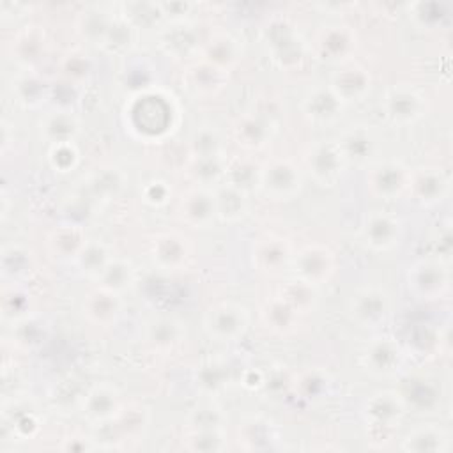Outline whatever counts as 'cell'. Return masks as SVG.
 I'll return each mask as SVG.
<instances>
[{
    "mask_svg": "<svg viewBox=\"0 0 453 453\" xmlns=\"http://www.w3.org/2000/svg\"><path fill=\"white\" fill-rule=\"evenodd\" d=\"M126 129L142 142L165 140L177 126L179 108L173 96L149 87L136 90L124 108Z\"/></svg>",
    "mask_w": 453,
    "mask_h": 453,
    "instance_id": "1",
    "label": "cell"
},
{
    "mask_svg": "<svg viewBox=\"0 0 453 453\" xmlns=\"http://www.w3.org/2000/svg\"><path fill=\"white\" fill-rule=\"evenodd\" d=\"M262 44L267 58L283 71L299 67L306 58V44L296 25L281 16L271 18L262 28Z\"/></svg>",
    "mask_w": 453,
    "mask_h": 453,
    "instance_id": "2",
    "label": "cell"
},
{
    "mask_svg": "<svg viewBox=\"0 0 453 453\" xmlns=\"http://www.w3.org/2000/svg\"><path fill=\"white\" fill-rule=\"evenodd\" d=\"M257 189L273 202L294 200L303 189V173L288 157H273L260 165Z\"/></svg>",
    "mask_w": 453,
    "mask_h": 453,
    "instance_id": "3",
    "label": "cell"
},
{
    "mask_svg": "<svg viewBox=\"0 0 453 453\" xmlns=\"http://www.w3.org/2000/svg\"><path fill=\"white\" fill-rule=\"evenodd\" d=\"M250 327L248 310L235 301H219L207 308L203 329L214 342L234 343L244 338Z\"/></svg>",
    "mask_w": 453,
    "mask_h": 453,
    "instance_id": "4",
    "label": "cell"
},
{
    "mask_svg": "<svg viewBox=\"0 0 453 453\" xmlns=\"http://www.w3.org/2000/svg\"><path fill=\"white\" fill-rule=\"evenodd\" d=\"M276 111L265 104H253L234 122V140L246 150H260L271 143L276 134Z\"/></svg>",
    "mask_w": 453,
    "mask_h": 453,
    "instance_id": "5",
    "label": "cell"
},
{
    "mask_svg": "<svg viewBox=\"0 0 453 453\" xmlns=\"http://www.w3.org/2000/svg\"><path fill=\"white\" fill-rule=\"evenodd\" d=\"M380 108L393 126H412L426 113V97L412 85L395 83L386 88Z\"/></svg>",
    "mask_w": 453,
    "mask_h": 453,
    "instance_id": "6",
    "label": "cell"
},
{
    "mask_svg": "<svg viewBox=\"0 0 453 453\" xmlns=\"http://www.w3.org/2000/svg\"><path fill=\"white\" fill-rule=\"evenodd\" d=\"M303 166L315 184L331 188L343 175L347 163L334 140H320L304 150Z\"/></svg>",
    "mask_w": 453,
    "mask_h": 453,
    "instance_id": "7",
    "label": "cell"
},
{
    "mask_svg": "<svg viewBox=\"0 0 453 453\" xmlns=\"http://www.w3.org/2000/svg\"><path fill=\"white\" fill-rule=\"evenodd\" d=\"M405 281L414 297L421 301H435L449 288V269L441 258H419L409 267Z\"/></svg>",
    "mask_w": 453,
    "mask_h": 453,
    "instance_id": "8",
    "label": "cell"
},
{
    "mask_svg": "<svg viewBox=\"0 0 453 453\" xmlns=\"http://www.w3.org/2000/svg\"><path fill=\"white\" fill-rule=\"evenodd\" d=\"M290 269L294 273V278L311 287H319L329 283L331 278L334 276L336 255L329 246L311 242L303 246L297 253H294Z\"/></svg>",
    "mask_w": 453,
    "mask_h": 453,
    "instance_id": "9",
    "label": "cell"
},
{
    "mask_svg": "<svg viewBox=\"0 0 453 453\" xmlns=\"http://www.w3.org/2000/svg\"><path fill=\"white\" fill-rule=\"evenodd\" d=\"M347 166H370L373 165L382 149V136L379 129L372 124H352L342 131L340 138L336 140Z\"/></svg>",
    "mask_w": 453,
    "mask_h": 453,
    "instance_id": "10",
    "label": "cell"
},
{
    "mask_svg": "<svg viewBox=\"0 0 453 453\" xmlns=\"http://www.w3.org/2000/svg\"><path fill=\"white\" fill-rule=\"evenodd\" d=\"M411 170L398 159H379L368 166L366 189L379 200H396L409 189Z\"/></svg>",
    "mask_w": 453,
    "mask_h": 453,
    "instance_id": "11",
    "label": "cell"
},
{
    "mask_svg": "<svg viewBox=\"0 0 453 453\" xmlns=\"http://www.w3.org/2000/svg\"><path fill=\"white\" fill-rule=\"evenodd\" d=\"M403 402L400 400L396 389H382L366 398L361 409L365 425L377 434L391 432L400 426L405 416Z\"/></svg>",
    "mask_w": 453,
    "mask_h": 453,
    "instance_id": "12",
    "label": "cell"
},
{
    "mask_svg": "<svg viewBox=\"0 0 453 453\" xmlns=\"http://www.w3.org/2000/svg\"><path fill=\"white\" fill-rule=\"evenodd\" d=\"M157 48L170 58L184 60L202 51L203 39L200 30L189 19L166 21L157 30Z\"/></svg>",
    "mask_w": 453,
    "mask_h": 453,
    "instance_id": "13",
    "label": "cell"
},
{
    "mask_svg": "<svg viewBox=\"0 0 453 453\" xmlns=\"http://www.w3.org/2000/svg\"><path fill=\"white\" fill-rule=\"evenodd\" d=\"M313 48L324 62L347 64L357 48V34L347 23H329L319 30Z\"/></svg>",
    "mask_w": 453,
    "mask_h": 453,
    "instance_id": "14",
    "label": "cell"
},
{
    "mask_svg": "<svg viewBox=\"0 0 453 453\" xmlns=\"http://www.w3.org/2000/svg\"><path fill=\"white\" fill-rule=\"evenodd\" d=\"M400 400L403 402L405 411L418 414H428L441 407L442 391L439 382L426 373H409L402 379L396 388Z\"/></svg>",
    "mask_w": 453,
    "mask_h": 453,
    "instance_id": "15",
    "label": "cell"
},
{
    "mask_svg": "<svg viewBox=\"0 0 453 453\" xmlns=\"http://www.w3.org/2000/svg\"><path fill=\"white\" fill-rule=\"evenodd\" d=\"M359 237L375 253L389 251L402 239V221L393 212L373 211L365 216L359 226Z\"/></svg>",
    "mask_w": 453,
    "mask_h": 453,
    "instance_id": "16",
    "label": "cell"
},
{
    "mask_svg": "<svg viewBox=\"0 0 453 453\" xmlns=\"http://www.w3.org/2000/svg\"><path fill=\"white\" fill-rule=\"evenodd\" d=\"M391 313L389 294L377 285L359 288L350 301V315L354 322L365 329L382 326Z\"/></svg>",
    "mask_w": 453,
    "mask_h": 453,
    "instance_id": "17",
    "label": "cell"
},
{
    "mask_svg": "<svg viewBox=\"0 0 453 453\" xmlns=\"http://www.w3.org/2000/svg\"><path fill=\"white\" fill-rule=\"evenodd\" d=\"M403 363L400 343L388 334L373 336L361 352V366L373 377H391Z\"/></svg>",
    "mask_w": 453,
    "mask_h": 453,
    "instance_id": "18",
    "label": "cell"
},
{
    "mask_svg": "<svg viewBox=\"0 0 453 453\" xmlns=\"http://www.w3.org/2000/svg\"><path fill=\"white\" fill-rule=\"evenodd\" d=\"M80 411L87 421L96 425L113 421L122 414L120 391L110 382H97L80 398Z\"/></svg>",
    "mask_w": 453,
    "mask_h": 453,
    "instance_id": "19",
    "label": "cell"
},
{
    "mask_svg": "<svg viewBox=\"0 0 453 453\" xmlns=\"http://www.w3.org/2000/svg\"><path fill=\"white\" fill-rule=\"evenodd\" d=\"M179 219L196 230L209 228L216 219L214 191L203 186H193L186 189L177 202Z\"/></svg>",
    "mask_w": 453,
    "mask_h": 453,
    "instance_id": "20",
    "label": "cell"
},
{
    "mask_svg": "<svg viewBox=\"0 0 453 453\" xmlns=\"http://www.w3.org/2000/svg\"><path fill=\"white\" fill-rule=\"evenodd\" d=\"M292 246L280 235L258 237L251 246V264L262 274H281L292 264Z\"/></svg>",
    "mask_w": 453,
    "mask_h": 453,
    "instance_id": "21",
    "label": "cell"
},
{
    "mask_svg": "<svg viewBox=\"0 0 453 453\" xmlns=\"http://www.w3.org/2000/svg\"><path fill=\"white\" fill-rule=\"evenodd\" d=\"M180 80H182V87L189 96L203 99V97H214L225 88L228 81V73L212 65L203 58H198L186 65Z\"/></svg>",
    "mask_w": 453,
    "mask_h": 453,
    "instance_id": "22",
    "label": "cell"
},
{
    "mask_svg": "<svg viewBox=\"0 0 453 453\" xmlns=\"http://www.w3.org/2000/svg\"><path fill=\"white\" fill-rule=\"evenodd\" d=\"M237 439L246 451L281 449V437L276 423L264 414L244 416L237 426Z\"/></svg>",
    "mask_w": 453,
    "mask_h": 453,
    "instance_id": "23",
    "label": "cell"
},
{
    "mask_svg": "<svg viewBox=\"0 0 453 453\" xmlns=\"http://www.w3.org/2000/svg\"><path fill=\"white\" fill-rule=\"evenodd\" d=\"M407 191L421 205H437L449 195V177L437 166H421L411 172Z\"/></svg>",
    "mask_w": 453,
    "mask_h": 453,
    "instance_id": "24",
    "label": "cell"
},
{
    "mask_svg": "<svg viewBox=\"0 0 453 453\" xmlns=\"http://www.w3.org/2000/svg\"><path fill=\"white\" fill-rule=\"evenodd\" d=\"M343 108L345 104L336 97L329 85H319L310 88L301 101V111L304 119L310 124L320 127L334 124L342 117Z\"/></svg>",
    "mask_w": 453,
    "mask_h": 453,
    "instance_id": "25",
    "label": "cell"
},
{
    "mask_svg": "<svg viewBox=\"0 0 453 453\" xmlns=\"http://www.w3.org/2000/svg\"><path fill=\"white\" fill-rule=\"evenodd\" d=\"M48 50V37L39 25H23L12 37L9 51L11 58L21 69H35V65L44 58Z\"/></svg>",
    "mask_w": 453,
    "mask_h": 453,
    "instance_id": "26",
    "label": "cell"
},
{
    "mask_svg": "<svg viewBox=\"0 0 453 453\" xmlns=\"http://www.w3.org/2000/svg\"><path fill=\"white\" fill-rule=\"evenodd\" d=\"M329 88L343 104L361 103L372 90V74L359 64H345L333 73Z\"/></svg>",
    "mask_w": 453,
    "mask_h": 453,
    "instance_id": "27",
    "label": "cell"
},
{
    "mask_svg": "<svg viewBox=\"0 0 453 453\" xmlns=\"http://www.w3.org/2000/svg\"><path fill=\"white\" fill-rule=\"evenodd\" d=\"M189 242L179 232H159L150 239L149 253L156 267L163 271H177L189 258Z\"/></svg>",
    "mask_w": 453,
    "mask_h": 453,
    "instance_id": "28",
    "label": "cell"
},
{
    "mask_svg": "<svg viewBox=\"0 0 453 453\" xmlns=\"http://www.w3.org/2000/svg\"><path fill=\"white\" fill-rule=\"evenodd\" d=\"M242 55L244 48L241 41L228 30H214L203 39L202 58L226 73L239 65Z\"/></svg>",
    "mask_w": 453,
    "mask_h": 453,
    "instance_id": "29",
    "label": "cell"
},
{
    "mask_svg": "<svg viewBox=\"0 0 453 453\" xmlns=\"http://www.w3.org/2000/svg\"><path fill=\"white\" fill-rule=\"evenodd\" d=\"M81 313L92 326L110 327L119 320L122 313V299L119 294L97 287L85 296L81 303Z\"/></svg>",
    "mask_w": 453,
    "mask_h": 453,
    "instance_id": "30",
    "label": "cell"
},
{
    "mask_svg": "<svg viewBox=\"0 0 453 453\" xmlns=\"http://www.w3.org/2000/svg\"><path fill=\"white\" fill-rule=\"evenodd\" d=\"M81 122L74 111L69 108L48 110L39 119V133L50 143H71L80 134Z\"/></svg>",
    "mask_w": 453,
    "mask_h": 453,
    "instance_id": "31",
    "label": "cell"
},
{
    "mask_svg": "<svg viewBox=\"0 0 453 453\" xmlns=\"http://www.w3.org/2000/svg\"><path fill=\"white\" fill-rule=\"evenodd\" d=\"M11 92L21 108L35 110L46 103L50 96V85L46 78L35 69H21L11 81Z\"/></svg>",
    "mask_w": 453,
    "mask_h": 453,
    "instance_id": "32",
    "label": "cell"
},
{
    "mask_svg": "<svg viewBox=\"0 0 453 453\" xmlns=\"http://www.w3.org/2000/svg\"><path fill=\"white\" fill-rule=\"evenodd\" d=\"M184 324L168 315L152 317L143 329V342L154 352H170L184 340Z\"/></svg>",
    "mask_w": 453,
    "mask_h": 453,
    "instance_id": "33",
    "label": "cell"
},
{
    "mask_svg": "<svg viewBox=\"0 0 453 453\" xmlns=\"http://www.w3.org/2000/svg\"><path fill=\"white\" fill-rule=\"evenodd\" d=\"M214 203H216V219L226 225L242 221L250 212L248 191L230 182H221L219 186H216Z\"/></svg>",
    "mask_w": 453,
    "mask_h": 453,
    "instance_id": "34",
    "label": "cell"
},
{
    "mask_svg": "<svg viewBox=\"0 0 453 453\" xmlns=\"http://www.w3.org/2000/svg\"><path fill=\"white\" fill-rule=\"evenodd\" d=\"M400 448L412 453H446L449 451L451 442L449 434L442 426L435 423H423L405 434Z\"/></svg>",
    "mask_w": 453,
    "mask_h": 453,
    "instance_id": "35",
    "label": "cell"
},
{
    "mask_svg": "<svg viewBox=\"0 0 453 453\" xmlns=\"http://www.w3.org/2000/svg\"><path fill=\"white\" fill-rule=\"evenodd\" d=\"M301 313L288 304L280 294L267 299L260 310L262 326L278 336H288L297 329Z\"/></svg>",
    "mask_w": 453,
    "mask_h": 453,
    "instance_id": "36",
    "label": "cell"
},
{
    "mask_svg": "<svg viewBox=\"0 0 453 453\" xmlns=\"http://www.w3.org/2000/svg\"><path fill=\"white\" fill-rule=\"evenodd\" d=\"M126 186V175L120 168L106 165L90 172L85 179V191L94 200H111L122 193Z\"/></svg>",
    "mask_w": 453,
    "mask_h": 453,
    "instance_id": "37",
    "label": "cell"
},
{
    "mask_svg": "<svg viewBox=\"0 0 453 453\" xmlns=\"http://www.w3.org/2000/svg\"><path fill=\"white\" fill-rule=\"evenodd\" d=\"M113 18L115 14L103 5H88L83 12H80L76 19V30L87 42L101 48L113 23Z\"/></svg>",
    "mask_w": 453,
    "mask_h": 453,
    "instance_id": "38",
    "label": "cell"
},
{
    "mask_svg": "<svg viewBox=\"0 0 453 453\" xmlns=\"http://www.w3.org/2000/svg\"><path fill=\"white\" fill-rule=\"evenodd\" d=\"M87 242L85 232L80 225H60L55 226L48 235V250L55 258L60 260H74L83 244Z\"/></svg>",
    "mask_w": 453,
    "mask_h": 453,
    "instance_id": "39",
    "label": "cell"
},
{
    "mask_svg": "<svg viewBox=\"0 0 453 453\" xmlns=\"http://www.w3.org/2000/svg\"><path fill=\"white\" fill-rule=\"evenodd\" d=\"M134 267L127 258L115 257L106 264V267L101 271V274L96 278L97 287L115 292V294H124L134 285Z\"/></svg>",
    "mask_w": 453,
    "mask_h": 453,
    "instance_id": "40",
    "label": "cell"
},
{
    "mask_svg": "<svg viewBox=\"0 0 453 453\" xmlns=\"http://www.w3.org/2000/svg\"><path fill=\"white\" fill-rule=\"evenodd\" d=\"M226 159L225 156H205V157H191L188 165V173L195 186H219L225 182L226 175Z\"/></svg>",
    "mask_w": 453,
    "mask_h": 453,
    "instance_id": "41",
    "label": "cell"
},
{
    "mask_svg": "<svg viewBox=\"0 0 453 453\" xmlns=\"http://www.w3.org/2000/svg\"><path fill=\"white\" fill-rule=\"evenodd\" d=\"M111 258L113 255L110 253V248L103 241L87 239V242L83 244V248L80 250V253L74 257L73 262L83 274L96 280Z\"/></svg>",
    "mask_w": 453,
    "mask_h": 453,
    "instance_id": "42",
    "label": "cell"
},
{
    "mask_svg": "<svg viewBox=\"0 0 453 453\" xmlns=\"http://www.w3.org/2000/svg\"><path fill=\"white\" fill-rule=\"evenodd\" d=\"M94 71V64L90 57L83 50H69L62 55L58 62V74L67 85H83L90 80Z\"/></svg>",
    "mask_w": 453,
    "mask_h": 453,
    "instance_id": "43",
    "label": "cell"
},
{
    "mask_svg": "<svg viewBox=\"0 0 453 453\" xmlns=\"http://www.w3.org/2000/svg\"><path fill=\"white\" fill-rule=\"evenodd\" d=\"M2 276L12 283H18L25 276H28L32 269L30 251L21 244H7L2 248L0 257Z\"/></svg>",
    "mask_w": 453,
    "mask_h": 453,
    "instance_id": "44",
    "label": "cell"
},
{
    "mask_svg": "<svg viewBox=\"0 0 453 453\" xmlns=\"http://www.w3.org/2000/svg\"><path fill=\"white\" fill-rule=\"evenodd\" d=\"M225 423L226 416L223 409L211 400L200 402L186 416L188 430H223Z\"/></svg>",
    "mask_w": 453,
    "mask_h": 453,
    "instance_id": "45",
    "label": "cell"
},
{
    "mask_svg": "<svg viewBox=\"0 0 453 453\" xmlns=\"http://www.w3.org/2000/svg\"><path fill=\"white\" fill-rule=\"evenodd\" d=\"M189 154L191 157L225 156V140L219 129L214 126L196 127L189 138Z\"/></svg>",
    "mask_w": 453,
    "mask_h": 453,
    "instance_id": "46",
    "label": "cell"
},
{
    "mask_svg": "<svg viewBox=\"0 0 453 453\" xmlns=\"http://www.w3.org/2000/svg\"><path fill=\"white\" fill-rule=\"evenodd\" d=\"M120 14L138 30L150 28L165 21L159 2H124L120 4Z\"/></svg>",
    "mask_w": 453,
    "mask_h": 453,
    "instance_id": "47",
    "label": "cell"
},
{
    "mask_svg": "<svg viewBox=\"0 0 453 453\" xmlns=\"http://www.w3.org/2000/svg\"><path fill=\"white\" fill-rule=\"evenodd\" d=\"M329 386L331 377L327 372L322 368H308L294 377L292 389H296L303 400H319L329 391Z\"/></svg>",
    "mask_w": 453,
    "mask_h": 453,
    "instance_id": "48",
    "label": "cell"
},
{
    "mask_svg": "<svg viewBox=\"0 0 453 453\" xmlns=\"http://www.w3.org/2000/svg\"><path fill=\"white\" fill-rule=\"evenodd\" d=\"M317 287H311L297 278L287 281L283 287H281V292L280 296L288 303L292 304L301 315H306L310 313L315 304H317V292H315Z\"/></svg>",
    "mask_w": 453,
    "mask_h": 453,
    "instance_id": "49",
    "label": "cell"
},
{
    "mask_svg": "<svg viewBox=\"0 0 453 453\" xmlns=\"http://www.w3.org/2000/svg\"><path fill=\"white\" fill-rule=\"evenodd\" d=\"M258 172H260V165H257L253 159L237 157L235 161L226 165L225 182H230V184L250 193V189L257 188Z\"/></svg>",
    "mask_w": 453,
    "mask_h": 453,
    "instance_id": "50",
    "label": "cell"
},
{
    "mask_svg": "<svg viewBox=\"0 0 453 453\" xmlns=\"http://www.w3.org/2000/svg\"><path fill=\"white\" fill-rule=\"evenodd\" d=\"M182 444L188 451H202V453L226 449V439L223 430H188L182 439Z\"/></svg>",
    "mask_w": 453,
    "mask_h": 453,
    "instance_id": "51",
    "label": "cell"
},
{
    "mask_svg": "<svg viewBox=\"0 0 453 453\" xmlns=\"http://www.w3.org/2000/svg\"><path fill=\"white\" fill-rule=\"evenodd\" d=\"M48 165L53 172L58 173H69L71 170H74L80 163V150L76 147L74 142L71 143H57V145H50L48 154H46Z\"/></svg>",
    "mask_w": 453,
    "mask_h": 453,
    "instance_id": "52",
    "label": "cell"
},
{
    "mask_svg": "<svg viewBox=\"0 0 453 453\" xmlns=\"http://www.w3.org/2000/svg\"><path fill=\"white\" fill-rule=\"evenodd\" d=\"M226 368L228 366L219 361H209L203 366H200V370L196 372L198 388L207 395L218 393L221 388L226 386Z\"/></svg>",
    "mask_w": 453,
    "mask_h": 453,
    "instance_id": "53",
    "label": "cell"
},
{
    "mask_svg": "<svg viewBox=\"0 0 453 453\" xmlns=\"http://www.w3.org/2000/svg\"><path fill=\"white\" fill-rule=\"evenodd\" d=\"M28 306H30V299H28V294L19 288V287H14V283L4 290V296H2V315L4 319H11L12 322L23 319L28 315Z\"/></svg>",
    "mask_w": 453,
    "mask_h": 453,
    "instance_id": "54",
    "label": "cell"
},
{
    "mask_svg": "<svg viewBox=\"0 0 453 453\" xmlns=\"http://www.w3.org/2000/svg\"><path fill=\"white\" fill-rule=\"evenodd\" d=\"M140 196H142L145 205H149L152 209H159V207H165L170 202L172 188L163 179H150L143 184V188L140 191Z\"/></svg>",
    "mask_w": 453,
    "mask_h": 453,
    "instance_id": "55",
    "label": "cell"
},
{
    "mask_svg": "<svg viewBox=\"0 0 453 453\" xmlns=\"http://www.w3.org/2000/svg\"><path fill=\"white\" fill-rule=\"evenodd\" d=\"M292 386H294V377L288 373L285 366H274V368H269V372H264L262 389H265L267 393L281 395L283 391L292 389Z\"/></svg>",
    "mask_w": 453,
    "mask_h": 453,
    "instance_id": "56",
    "label": "cell"
},
{
    "mask_svg": "<svg viewBox=\"0 0 453 453\" xmlns=\"http://www.w3.org/2000/svg\"><path fill=\"white\" fill-rule=\"evenodd\" d=\"M5 421L11 423L12 426V434L19 439H28L32 435H35V432L39 430V419L34 412H28V411H21L16 418H7L5 416Z\"/></svg>",
    "mask_w": 453,
    "mask_h": 453,
    "instance_id": "57",
    "label": "cell"
},
{
    "mask_svg": "<svg viewBox=\"0 0 453 453\" xmlns=\"http://www.w3.org/2000/svg\"><path fill=\"white\" fill-rule=\"evenodd\" d=\"M411 12L414 19L421 27H434L442 16H446L437 2H418L411 5Z\"/></svg>",
    "mask_w": 453,
    "mask_h": 453,
    "instance_id": "58",
    "label": "cell"
},
{
    "mask_svg": "<svg viewBox=\"0 0 453 453\" xmlns=\"http://www.w3.org/2000/svg\"><path fill=\"white\" fill-rule=\"evenodd\" d=\"M161 12L166 21H179V19H188L186 14L195 7L191 2H159Z\"/></svg>",
    "mask_w": 453,
    "mask_h": 453,
    "instance_id": "59",
    "label": "cell"
},
{
    "mask_svg": "<svg viewBox=\"0 0 453 453\" xmlns=\"http://www.w3.org/2000/svg\"><path fill=\"white\" fill-rule=\"evenodd\" d=\"M241 384L246 388V389H262L264 386V372L262 370H257V368H248L242 372L241 375Z\"/></svg>",
    "mask_w": 453,
    "mask_h": 453,
    "instance_id": "60",
    "label": "cell"
},
{
    "mask_svg": "<svg viewBox=\"0 0 453 453\" xmlns=\"http://www.w3.org/2000/svg\"><path fill=\"white\" fill-rule=\"evenodd\" d=\"M64 449H71V451H85V449H94L92 444H87L85 439H69V444L62 446Z\"/></svg>",
    "mask_w": 453,
    "mask_h": 453,
    "instance_id": "61",
    "label": "cell"
}]
</instances>
